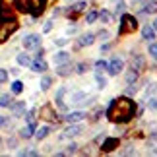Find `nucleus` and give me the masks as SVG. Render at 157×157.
I'll return each mask as SVG.
<instances>
[{
  "label": "nucleus",
  "mask_w": 157,
  "mask_h": 157,
  "mask_svg": "<svg viewBox=\"0 0 157 157\" xmlns=\"http://www.w3.org/2000/svg\"><path fill=\"white\" fill-rule=\"evenodd\" d=\"M134 113H136L134 101L128 97H118V99L111 101V105L107 109V118L117 124H126L134 118Z\"/></svg>",
  "instance_id": "obj_1"
},
{
  "label": "nucleus",
  "mask_w": 157,
  "mask_h": 157,
  "mask_svg": "<svg viewBox=\"0 0 157 157\" xmlns=\"http://www.w3.org/2000/svg\"><path fill=\"white\" fill-rule=\"evenodd\" d=\"M47 0H14V6L23 14H31V16H39L43 14Z\"/></svg>",
  "instance_id": "obj_2"
},
{
  "label": "nucleus",
  "mask_w": 157,
  "mask_h": 157,
  "mask_svg": "<svg viewBox=\"0 0 157 157\" xmlns=\"http://www.w3.org/2000/svg\"><path fill=\"white\" fill-rule=\"evenodd\" d=\"M17 29V21L14 20V17H10V20H6L0 23V43H4V41L10 39V35L14 33Z\"/></svg>",
  "instance_id": "obj_3"
},
{
  "label": "nucleus",
  "mask_w": 157,
  "mask_h": 157,
  "mask_svg": "<svg viewBox=\"0 0 157 157\" xmlns=\"http://www.w3.org/2000/svg\"><path fill=\"white\" fill-rule=\"evenodd\" d=\"M138 29V21L134 16H122V25L118 27V35H124V33H132Z\"/></svg>",
  "instance_id": "obj_4"
},
{
  "label": "nucleus",
  "mask_w": 157,
  "mask_h": 157,
  "mask_svg": "<svg viewBox=\"0 0 157 157\" xmlns=\"http://www.w3.org/2000/svg\"><path fill=\"white\" fill-rule=\"evenodd\" d=\"M107 68H109V74L117 76L118 72H122V68H124V60H122V58H118V56H114L111 62L107 64Z\"/></svg>",
  "instance_id": "obj_5"
},
{
  "label": "nucleus",
  "mask_w": 157,
  "mask_h": 157,
  "mask_svg": "<svg viewBox=\"0 0 157 157\" xmlns=\"http://www.w3.org/2000/svg\"><path fill=\"white\" fill-rule=\"evenodd\" d=\"M39 45H41V35H37V33H31V35L23 37V47L25 49H37Z\"/></svg>",
  "instance_id": "obj_6"
},
{
  "label": "nucleus",
  "mask_w": 157,
  "mask_h": 157,
  "mask_svg": "<svg viewBox=\"0 0 157 157\" xmlns=\"http://www.w3.org/2000/svg\"><path fill=\"white\" fill-rule=\"evenodd\" d=\"M87 114L83 113V111H74V113H70V114H66L64 120L66 122H70V124H76V122H82L83 118H86Z\"/></svg>",
  "instance_id": "obj_7"
},
{
  "label": "nucleus",
  "mask_w": 157,
  "mask_h": 157,
  "mask_svg": "<svg viewBox=\"0 0 157 157\" xmlns=\"http://www.w3.org/2000/svg\"><path fill=\"white\" fill-rule=\"evenodd\" d=\"M31 70L33 72H39V74H43V72H47V62L43 60V56L41 58H35V60H31Z\"/></svg>",
  "instance_id": "obj_8"
},
{
  "label": "nucleus",
  "mask_w": 157,
  "mask_h": 157,
  "mask_svg": "<svg viewBox=\"0 0 157 157\" xmlns=\"http://www.w3.org/2000/svg\"><path fill=\"white\" fill-rule=\"evenodd\" d=\"M10 109H12V114H14L16 118H20V117H23V113H25V103H23V101H17V103H12Z\"/></svg>",
  "instance_id": "obj_9"
},
{
  "label": "nucleus",
  "mask_w": 157,
  "mask_h": 157,
  "mask_svg": "<svg viewBox=\"0 0 157 157\" xmlns=\"http://www.w3.org/2000/svg\"><path fill=\"white\" fill-rule=\"evenodd\" d=\"M93 97H89V101H91ZM87 101V95L83 93V91H76V93H72V103L74 105H82V103H89Z\"/></svg>",
  "instance_id": "obj_10"
},
{
  "label": "nucleus",
  "mask_w": 157,
  "mask_h": 157,
  "mask_svg": "<svg viewBox=\"0 0 157 157\" xmlns=\"http://www.w3.org/2000/svg\"><path fill=\"white\" fill-rule=\"evenodd\" d=\"M82 132H83V128H82V126H76V124H72V126H68V128L64 130L62 138H72V136H80Z\"/></svg>",
  "instance_id": "obj_11"
},
{
  "label": "nucleus",
  "mask_w": 157,
  "mask_h": 157,
  "mask_svg": "<svg viewBox=\"0 0 157 157\" xmlns=\"http://www.w3.org/2000/svg\"><path fill=\"white\" fill-rule=\"evenodd\" d=\"M114 147H118V138H109V140L103 142V151H113Z\"/></svg>",
  "instance_id": "obj_12"
},
{
  "label": "nucleus",
  "mask_w": 157,
  "mask_h": 157,
  "mask_svg": "<svg viewBox=\"0 0 157 157\" xmlns=\"http://www.w3.org/2000/svg\"><path fill=\"white\" fill-rule=\"evenodd\" d=\"M33 134H35V122H29L25 128H21V130H20V136H21V138H25V140H27V138H31Z\"/></svg>",
  "instance_id": "obj_13"
},
{
  "label": "nucleus",
  "mask_w": 157,
  "mask_h": 157,
  "mask_svg": "<svg viewBox=\"0 0 157 157\" xmlns=\"http://www.w3.org/2000/svg\"><path fill=\"white\" fill-rule=\"evenodd\" d=\"M142 37L146 39V41H153L155 39V29L149 27V25H144L142 27Z\"/></svg>",
  "instance_id": "obj_14"
},
{
  "label": "nucleus",
  "mask_w": 157,
  "mask_h": 157,
  "mask_svg": "<svg viewBox=\"0 0 157 157\" xmlns=\"http://www.w3.org/2000/svg\"><path fill=\"white\" fill-rule=\"evenodd\" d=\"M64 62H70V54L68 52H64V51H60V52H56L54 54V64H64Z\"/></svg>",
  "instance_id": "obj_15"
},
{
  "label": "nucleus",
  "mask_w": 157,
  "mask_h": 157,
  "mask_svg": "<svg viewBox=\"0 0 157 157\" xmlns=\"http://www.w3.org/2000/svg\"><path fill=\"white\" fill-rule=\"evenodd\" d=\"M132 68L136 72H140L144 68V56L142 54H134V56H132Z\"/></svg>",
  "instance_id": "obj_16"
},
{
  "label": "nucleus",
  "mask_w": 157,
  "mask_h": 157,
  "mask_svg": "<svg viewBox=\"0 0 157 157\" xmlns=\"http://www.w3.org/2000/svg\"><path fill=\"white\" fill-rule=\"evenodd\" d=\"M64 93H66V87H60L56 97H54V101H56V105L62 109V111H66V105H64Z\"/></svg>",
  "instance_id": "obj_17"
},
{
  "label": "nucleus",
  "mask_w": 157,
  "mask_h": 157,
  "mask_svg": "<svg viewBox=\"0 0 157 157\" xmlns=\"http://www.w3.org/2000/svg\"><path fill=\"white\" fill-rule=\"evenodd\" d=\"M144 14H157V0H151V2H146L144 6Z\"/></svg>",
  "instance_id": "obj_18"
},
{
  "label": "nucleus",
  "mask_w": 157,
  "mask_h": 157,
  "mask_svg": "<svg viewBox=\"0 0 157 157\" xmlns=\"http://www.w3.org/2000/svg\"><path fill=\"white\" fill-rule=\"evenodd\" d=\"M93 43H95V35H91V33L82 35V39H80V45L82 47H89V45H93Z\"/></svg>",
  "instance_id": "obj_19"
},
{
  "label": "nucleus",
  "mask_w": 157,
  "mask_h": 157,
  "mask_svg": "<svg viewBox=\"0 0 157 157\" xmlns=\"http://www.w3.org/2000/svg\"><path fill=\"white\" fill-rule=\"evenodd\" d=\"M72 72V66L68 62H64V64H58V70H56V74L58 76H68Z\"/></svg>",
  "instance_id": "obj_20"
},
{
  "label": "nucleus",
  "mask_w": 157,
  "mask_h": 157,
  "mask_svg": "<svg viewBox=\"0 0 157 157\" xmlns=\"http://www.w3.org/2000/svg\"><path fill=\"white\" fill-rule=\"evenodd\" d=\"M49 132H51V128H49V126H43V128H39L37 132H35V138H37V140H43V138H47V136H49Z\"/></svg>",
  "instance_id": "obj_21"
},
{
  "label": "nucleus",
  "mask_w": 157,
  "mask_h": 157,
  "mask_svg": "<svg viewBox=\"0 0 157 157\" xmlns=\"http://www.w3.org/2000/svg\"><path fill=\"white\" fill-rule=\"evenodd\" d=\"M17 64H20V66H29V64H31L29 54H25V52H23V54H17Z\"/></svg>",
  "instance_id": "obj_22"
},
{
  "label": "nucleus",
  "mask_w": 157,
  "mask_h": 157,
  "mask_svg": "<svg viewBox=\"0 0 157 157\" xmlns=\"http://www.w3.org/2000/svg\"><path fill=\"white\" fill-rule=\"evenodd\" d=\"M136 80H138V72L134 68H132L130 72H126V82H128V83H134Z\"/></svg>",
  "instance_id": "obj_23"
},
{
  "label": "nucleus",
  "mask_w": 157,
  "mask_h": 157,
  "mask_svg": "<svg viewBox=\"0 0 157 157\" xmlns=\"http://www.w3.org/2000/svg\"><path fill=\"white\" fill-rule=\"evenodd\" d=\"M23 91V83L20 82V80H17V82H14V83H12V93H21Z\"/></svg>",
  "instance_id": "obj_24"
},
{
  "label": "nucleus",
  "mask_w": 157,
  "mask_h": 157,
  "mask_svg": "<svg viewBox=\"0 0 157 157\" xmlns=\"http://www.w3.org/2000/svg\"><path fill=\"white\" fill-rule=\"evenodd\" d=\"M12 105V97L8 93L6 95H0V107H10Z\"/></svg>",
  "instance_id": "obj_25"
},
{
  "label": "nucleus",
  "mask_w": 157,
  "mask_h": 157,
  "mask_svg": "<svg viewBox=\"0 0 157 157\" xmlns=\"http://www.w3.org/2000/svg\"><path fill=\"white\" fill-rule=\"evenodd\" d=\"M51 83H52V80H51L49 76H45L43 80H41V89H43V91H47V89L51 87Z\"/></svg>",
  "instance_id": "obj_26"
},
{
  "label": "nucleus",
  "mask_w": 157,
  "mask_h": 157,
  "mask_svg": "<svg viewBox=\"0 0 157 157\" xmlns=\"http://www.w3.org/2000/svg\"><path fill=\"white\" fill-rule=\"evenodd\" d=\"M97 17H99V20L101 21H103V23H109V21H111V14H109V12H99V14H97Z\"/></svg>",
  "instance_id": "obj_27"
},
{
  "label": "nucleus",
  "mask_w": 157,
  "mask_h": 157,
  "mask_svg": "<svg viewBox=\"0 0 157 157\" xmlns=\"http://www.w3.org/2000/svg\"><path fill=\"white\" fill-rule=\"evenodd\" d=\"M43 113L47 114V117H43V118H47V120H56V117H54V113L51 111V107H45V109H43Z\"/></svg>",
  "instance_id": "obj_28"
},
{
  "label": "nucleus",
  "mask_w": 157,
  "mask_h": 157,
  "mask_svg": "<svg viewBox=\"0 0 157 157\" xmlns=\"http://www.w3.org/2000/svg\"><path fill=\"white\" fill-rule=\"evenodd\" d=\"M95 80H97V83H99V87H101V89H103V87H107V80H105V78L99 74V72L95 74Z\"/></svg>",
  "instance_id": "obj_29"
},
{
  "label": "nucleus",
  "mask_w": 157,
  "mask_h": 157,
  "mask_svg": "<svg viewBox=\"0 0 157 157\" xmlns=\"http://www.w3.org/2000/svg\"><path fill=\"white\" fill-rule=\"evenodd\" d=\"M95 20H97V12H89V14L86 16V21L87 23H93Z\"/></svg>",
  "instance_id": "obj_30"
},
{
  "label": "nucleus",
  "mask_w": 157,
  "mask_h": 157,
  "mask_svg": "<svg viewBox=\"0 0 157 157\" xmlns=\"http://www.w3.org/2000/svg\"><path fill=\"white\" fill-rule=\"evenodd\" d=\"M86 70H87V64L86 62H80V64L76 66V72H78V74H83Z\"/></svg>",
  "instance_id": "obj_31"
},
{
  "label": "nucleus",
  "mask_w": 157,
  "mask_h": 157,
  "mask_svg": "<svg viewBox=\"0 0 157 157\" xmlns=\"http://www.w3.org/2000/svg\"><path fill=\"white\" fill-rule=\"evenodd\" d=\"M95 68H97V72L105 70L107 68V62H105V60H97V62H95Z\"/></svg>",
  "instance_id": "obj_32"
},
{
  "label": "nucleus",
  "mask_w": 157,
  "mask_h": 157,
  "mask_svg": "<svg viewBox=\"0 0 157 157\" xmlns=\"http://www.w3.org/2000/svg\"><path fill=\"white\" fill-rule=\"evenodd\" d=\"M86 2H78L76 6H74V8H72V10H74V12H83V10H86Z\"/></svg>",
  "instance_id": "obj_33"
},
{
  "label": "nucleus",
  "mask_w": 157,
  "mask_h": 157,
  "mask_svg": "<svg viewBox=\"0 0 157 157\" xmlns=\"http://www.w3.org/2000/svg\"><path fill=\"white\" fill-rule=\"evenodd\" d=\"M149 54H151V56L157 60V45H155V43H151V45H149Z\"/></svg>",
  "instance_id": "obj_34"
},
{
  "label": "nucleus",
  "mask_w": 157,
  "mask_h": 157,
  "mask_svg": "<svg viewBox=\"0 0 157 157\" xmlns=\"http://www.w3.org/2000/svg\"><path fill=\"white\" fill-rule=\"evenodd\" d=\"M6 80H8V72H6V70H2V68H0V83H4Z\"/></svg>",
  "instance_id": "obj_35"
},
{
  "label": "nucleus",
  "mask_w": 157,
  "mask_h": 157,
  "mask_svg": "<svg viewBox=\"0 0 157 157\" xmlns=\"http://www.w3.org/2000/svg\"><path fill=\"white\" fill-rule=\"evenodd\" d=\"M134 93H136V86H134V83H130V87L126 89V95H134Z\"/></svg>",
  "instance_id": "obj_36"
},
{
  "label": "nucleus",
  "mask_w": 157,
  "mask_h": 157,
  "mask_svg": "<svg viewBox=\"0 0 157 157\" xmlns=\"http://www.w3.org/2000/svg\"><path fill=\"white\" fill-rule=\"evenodd\" d=\"M35 113H37L35 109H31V111L27 113V120H29V122H33V118H35Z\"/></svg>",
  "instance_id": "obj_37"
},
{
  "label": "nucleus",
  "mask_w": 157,
  "mask_h": 157,
  "mask_svg": "<svg viewBox=\"0 0 157 157\" xmlns=\"http://www.w3.org/2000/svg\"><path fill=\"white\" fill-rule=\"evenodd\" d=\"M54 43H56L58 47H64L66 43H68V39H56V41H54Z\"/></svg>",
  "instance_id": "obj_38"
},
{
  "label": "nucleus",
  "mask_w": 157,
  "mask_h": 157,
  "mask_svg": "<svg viewBox=\"0 0 157 157\" xmlns=\"http://www.w3.org/2000/svg\"><path fill=\"white\" fill-rule=\"evenodd\" d=\"M97 37H99V39H103V41H105V39H109V31H101Z\"/></svg>",
  "instance_id": "obj_39"
},
{
  "label": "nucleus",
  "mask_w": 157,
  "mask_h": 157,
  "mask_svg": "<svg viewBox=\"0 0 157 157\" xmlns=\"http://www.w3.org/2000/svg\"><path fill=\"white\" fill-rule=\"evenodd\" d=\"M149 109H157V99H149Z\"/></svg>",
  "instance_id": "obj_40"
},
{
  "label": "nucleus",
  "mask_w": 157,
  "mask_h": 157,
  "mask_svg": "<svg viewBox=\"0 0 157 157\" xmlns=\"http://www.w3.org/2000/svg\"><path fill=\"white\" fill-rule=\"evenodd\" d=\"M51 29H52V21H47V23H45V33H49Z\"/></svg>",
  "instance_id": "obj_41"
},
{
  "label": "nucleus",
  "mask_w": 157,
  "mask_h": 157,
  "mask_svg": "<svg viewBox=\"0 0 157 157\" xmlns=\"http://www.w3.org/2000/svg\"><path fill=\"white\" fill-rule=\"evenodd\" d=\"M6 124H8V118H6V117H0V128L6 126Z\"/></svg>",
  "instance_id": "obj_42"
},
{
  "label": "nucleus",
  "mask_w": 157,
  "mask_h": 157,
  "mask_svg": "<svg viewBox=\"0 0 157 157\" xmlns=\"http://www.w3.org/2000/svg\"><path fill=\"white\" fill-rule=\"evenodd\" d=\"M76 147H78L76 144H70V146H68V153H72V151H76Z\"/></svg>",
  "instance_id": "obj_43"
},
{
  "label": "nucleus",
  "mask_w": 157,
  "mask_h": 157,
  "mask_svg": "<svg viewBox=\"0 0 157 157\" xmlns=\"http://www.w3.org/2000/svg\"><path fill=\"white\" fill-rule=\"evenodd\" d=\"M122 10H124V4L118 2V4H117V14H118V12H122Z\"/></svg>",
  "instance_id": "obj_44"
},
{
  "label": "nucleus",
  "mask_w": 157,
  "mask_h": 157,
  "mask_svg": "<svg viewBox=\"0 0 157 157\" xmlns=\"http://www.w3.org/2000/svg\"><path fill=\"white\" fill-rule=\"evenodd\" d=\"M151 27H153V29H155V31H157V20L153 21V25H151Z\"/></svg>",
  "instance_id": "obj_45"
},
{
  "label": "nucleus",
  "mask_w": 157,
  "mask_h": 157,
  "mask_svg": "<svg viewBox=\"0 0 157 157\" xmlns=\"http://www.w3.org/2000/svg\"><path fill=\"white\" fill-rule=\"evenodd\" d=\"M140 2H144V0H134V4H140Z\"/></svg>",
  "instance_id": "obj_46"
},
{
  "label": "nucleus",
  "mask_w": 157,
  "mask_h": 157,
  "mask_svg": "<svg viewBox=\"0 0 157 157\" xmlns=\"http://www.w3.org/2000/svg\"><path fill=\"white\" fill-rule=\"evenodd\" d=\"M155 153H157V147H155Z\"/></svg>",
  "instance_id": "obj_47"
}]
</instances>
